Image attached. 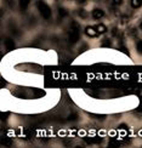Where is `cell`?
<instances>
[{
  "instance_id": "obj_1",
  "label": "cell",
  "mask_w": 142,
  "mask_h": 148,
  "mask_svg": "<svg viewBox=\"0 0 142 148\" xmlns=\"http://www.w3.org/2000/svg\"><path fill=\"white\" fill-rule=\"evenodd\" d=\"M79 26L75 23V22H73L72 23V26H71V29H69V33H68V39H69V42H75L79 40Z\"/></svg>"
},
{
  "instance_id": "obj_2",
  "label": "cell",
  "mask_w": 142,
  "mask_h": 148,
  "mask_svg": "<svg viewBox=\"0 0 142 148\" xmlns=\"http://www.w3.org/2000/svg\"><path fill=\"white\" fill-rule=\"evenodd\" d=\"M38 10L40 12V15L45 18V20H47V18L51 17V9L50 6H49L47 4H45L44 1H39L38 3Z\"/></svg>"
},
{
  "instance_id": "obj_3",
  "label": "cell",
  "mask_w": 142,
  "mask_h": 148,
  "mask_svg": "<svg viewBox=\"0 0 142 148\" xmlns=\"http://www.w3.org/2000/svg\"><path fill=\"white\" fill-rule=\"evenodd\" d=\"M103 16H104V12L101 9H95L92 11V17H94L95 20H100V18H102Z\"/></svg>"
},
{
  "instance_id": "obj_4",
  "label": "cell",
  "mask_w": 142,
  "mask_h": 148,
  "mask_svg": "<svg viewBox=\"0 0 142 148\" xmlns=\"http://www.w3.org/2000/svg\"><path fill=\"white\" fill-rule=\"evenodd\" d=\"M5 47H6V50H8V51L14 50V49H15V41L12 39H6L5 40Z\"/></svg>"
},
{
  "instance_id": "obj_5",
  "label": "cell",
  "mask_w": 142,
  "mask_h": 148,
  "mask_svg": "<svg viewBox=\"0 0 142 148\" xmlns=\"http://www.w3.org/2000/svg\"><path fill=\"white\" fill-rule=\"evenodd\" d=\"M85 33H86V35H89L90 38H95V36L97 35L95 28H92V27H86L85 28Z\"/></svg>"
},
{
  "instance_id": "obj_6",
  "label": "cell",
  "mask_w": 142,
  "mask_h": 148,
  "mask_svg": "<svg viewBox=\"0 0 142 148\" xmlns=\"http://www.w3.org/2000/svg\"><path fill=\"white\" fill-rule=\"evenodd\" d=\"M95 30L97 34H103L107 32V27L104 26V24H97V26L95 27Z\"/></svg>"
},
{
  "instance_id": "obj_7",
  "label": "cell",
  "mask_w": 142,
  "mask_h": 148,
  "mask_svg": "<svg viewBox=\"0 0 142 148\" xmlns=\"http://www.w3.org/2000/svg\"><path fill=\"white\" fill-rule=\"evenodd\" d=\"M85 142H88V143H100L101 142V138L100 137H85Z\"/></svg>"
},
{
  "instance_id": "obj_8",
  "label": "cell",
  "mask_w": 142,
  "mask_h": 148,
  "mask_svg": "<svg viewBox=\"0 0 142 148\" xmlns=\"http://www.w3.org/2000/svg\"><path fill=\"white\" fill-rule=\"evenodd\" d=\"M119 141L118 140H115V138H113V140H110L109 141V143H108V148H118L119 147Z\"/></svg>"
},
{
  "instance_id": "obj_9",
  "label": "cell",
  "mask_w": 142,
  "mask_h": 148,
  "mask_svg": "<svg viewBox=\"0 0 142 148\" xmlns=\"http://www.w3.org/2000/svg\"><path fill=\"white\" fill-rule=\"evenodd\" d=\"M0 142H1L4 146H6V147H10V146L12 145V141H11L10 138H8V137L1 138V140H0Z\"/></svg>"
},
{
  "instance_id": "obj_10",
  "label": "cell",
  "mask_w": 142,
  "mask_h": 148,
  "mask_svg": "<svg viewBox=\"0 0 142 148\" xmlns=\"http://www.w3.org/2000/svg\"><path fill=\"white\" fill-rule=\"evenodd\" d=\"M131 6L132 8H135V9H137V8H140V6L142 5V0H131Z\"/></svg>"
},
{
  "instance_id": "obj_11",
  "label": "cell",
  "mask_w": 142,
  "mask_h": 148,
  "mask_svg": "<svg viewBox=\"0 0 142 148\" xmlns=\"http://www.w3.org/2000/svg\"><path fill=\"white\" fill-rule=\"evenodd\" d=\"M28 5H29V1H28V0H21V1H20V6H21V9H22V10L26 9Z\"/></svg>"
},
{
  "instance_id": "obj_12",
  "label": "cell",
  "mask_w": 142,
  "mask_h": 148,
  "mask_svg": "<svg viewBox=\"0 0 142 148\" xmlns=\"http://www.w3.org/2000/svg\"><path fill=\"white\" fill-rule=\"evenodd\" d=\"M8 115H9V113H4V112H0V120H5L6 118H8Z\"/></svg>"
},
{
  "instance_id": "obj_13",
  "label": "cell",
  "mask_w": 142,
  "mask_h": 148,
  "mask_svg": "<svg viewBox=\"0 0 142 148\" xmlns=\"http://www.w3.org/2000/svg\"><path fill=\"white\" fill-rule=\"evenodd\" d=\"M136 47H137V51H139L140 53H142V41H139V42H137Z\"/></svg>"
},
{
  "instance_id": "obj_14",
  "label": "cell",
  "mask_w": 142,
  "mask_h": 148,
  "mask_svg": "<svg viewBox=\"0 0 142 148\" xmlns=\"http://www.w3.org/2000/svg\"><path fill=\"white\" fill-rule=\"evenodd\" d=\"M60 15H61V16H66V15H67V12H66L63 9H60Z\"/></svg>"
},
{
  "instance_id": "obj_15",
  "label": "cell",
  "mask_w": 142,
  "mask_h": 148,
  "mask_svg": "<svg viewBox=\"0 0 142 148\" xmlns=\"http://www.w3.org/2000/svg\"><path fill=\"white\" fill-rule=\"evenodd\" d=\"M120 50H121L123 52H124V53H126V55H129V52H128V49H126V47H121V49H120Z\"/></svg>"
},
{
  "instance_id": "obj_16",
  "label": "cell",
  "mask_w": 142,
  "mask_h": 148,
  "mask_svg": "<svg viewBox=\"0 0 142 148\" xmlns=\"http://www.w3.org/2000/svg\"><path fill=\"white\" fill-rule=\"evenodd\" d=\"M4 85H5V82H4L3 79H0V88H3Z\"/></svg>"
},
{
  "instance_id": "obj_17",
  "label": "cell",
  "mask_w": 142,
  "mask_h": 148,
  "mask_svg": "<svg viewBox=\"0 0 142 148\" xmlns=\"http://www.w3.org/2000/svg\"><path fill=\"white\" fill-rule=\"evenodd\" d=\"M75 148H83V147H82V146H77Z\"/></svg>"
},
{
  "instance_id": "obj_18",
  "label": "cell",
  "mask_w": 142,
  "mask_h": 148,
  "mask_svg": "<svg viewBox=\"0 0 142 148\" xmlns=\"http://www.w3.org/2000/svg\"><path fill=\"white\" fill-rule=\"evenodd\" d=\"M1 56H3V55H1V52H0V60H1Z\"/></svg>"
},
{
  "instance_id": "obj_19",
  "label": "cell",
  "mask_w": 142,
  "mask_h": 148,
  "mask_svg": "<svg viewBox=\"0 0 142 148\" xmlns=\"http://www.w3.org/2000/svg\"><path fill=\"white\" fill-rule=\"evenodd\" d=\"M141 27H142V22H141Z\"/></svg>"
}]
</instances>
